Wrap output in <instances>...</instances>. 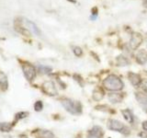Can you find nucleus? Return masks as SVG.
Masks as SVG:
<instances>
[{
  "label": "nucleus",
  "instance_id": "nucleus-1",
  "mask_svg": "<svg viewBox=\"0 0 147 138\" xmlns=\"http://www.w3.org/2000/svg\"><path fill=\"white\" fill-rule=\"evenodd\" d=\"M103 86L106 89L110 91H118L121 90L124 87L123 82L119 79L115 75H109L108 77H106V79L103 81Z\"/></svg>",
  "mask_w": 147,
  "mask_h": 138
},
{
  "label": "nucleus",
  "instance_id": "nucleus-2",
  "mask_svg": "<svg viewBox=\"0 0 147 138\" xmlns=\"http://www.w3.org/2000/svg\"><path fill=\"white\" fill-rule=\"evenodd\" d=\"M62 104L67 112L73 114L81 112V104L78 101H73L71 99H63L62 100Z\"/></svg>",
  "mask_w": 147,
  "mask_h": 138
},
{
  "label": "nucleus",
  "instance_id": "nucleus-3",
  "mask_svg": "<svg viewBox=\"0 0 147 138\" xmlns=\"http://www.w3.org/2000/svg\"><path fill=\"white\" fill-rule=\"evenodd\" d=\"M22 70L24 73V76L29 81H32L36 76V69L33 66L30 64H22Z\"/></svg>",
  "mask_w": 147,
  "mask_h": 138
},
{
  "label": "nucleus",
  "instance_id": "nucleus-4",
  "mask_svg": "<svg viewBox=\"0 0 147 138\" xmlns=\"http://www.w3.org/2000/svg\"><path fill=\"white\" fill-rule=\"evenodd\" d=\"M42 89L46 94L49 96H56L57 95V90L55 87L54 84L52 81H46L42 85Z\"/></svg>",
  "mask_w": 147,
  "mask_h": 138
},
{
  "label": "nucleus",
  "instance_id": "nucleus-5",
  "mask_svg": "<svg viewBox=\"0 0 147 138\" xmlns=\"http://www.w3.org/2000/svg\"><path fill=\"white\" fill-rule=\"evenodd\" d=\"M142 41V37L140 33H134L131 38L130 41V47L132 50H135L140 46V44Z\"/></svg>",
  "mask_w": 147,
  "mask_h": 138
},
{
  "label": "nucleus",
  "instance_id": "nucleus-6",
  "mask_svg": "<svg viewBox=\"0 0 147 138\" xmlns=\"http://www.w3.org/2000/svg\"><path fill=\"white\" fill-rule=\"evenodd\" d=\"M108 127L112 131L121 132L122 129L124 128V125L121 122L118 121V120H109L108 123Z\"/></svg>",
  "mask_w": 147,
  "mask_h": 138
},
{
  "label": "nucleus",
  "instance_id": "nucleus-7",
  "mask_svg": "<svg viewBox=\"0 0 147 138\" xmlns=\"http://www.w3.org/2000/svg\"><path fill=\"white\" fill-rule=\"evenodd\" d=\"M102 135H103L102 129L99 126H94L88 133V136L90 138H101Z\"/></svg>",
  "mask_w": 147,
  "mask_h": 138
},
{
  "label": "nucleus",
  "instance_id": "nucleus-8",
  "mask_svg": "<svg viewBox=\"0 0 147 138\" xmlns=\"http://www.w3.org/2000/svg\"><path fill=\"white\" fill-rule=\"evenodd\" d=\"M136 61L140 64H144L147 62V52L145 50H140L136 54Z\"/></svg>",
  "mask_w": 147,
  "mask_h": 138
},
{
  "label": "nucleus",
  "instance_id": "nucleus-9",
  "mask_svg": "<svg viewBox=\"0 0 147 138\" xmlns=\"http://www.w3.org/2000/svg\"><path fill=\"white\" fill-rule=\"evenodd\" d=\"M129 79H130L131 83L133 85V86H139L141 83H142V79L139 75H137V74H134V73H129Z\"/></svg>",
  "mask_w": 147,
  "mask_h": 138
},
{
  "label": "nucleus",
  "instance_id": "nucleus-10",
  "mask_svg": "<svg viewBox=\"0 0 147 138\" xmlns=\"http://www.w3.org/2000/svg\"><path fill=\"white\" fill-rule=\"evenodd\" d=\"M123 99V95L119 93H109V99L113 103L121 102Z\"/></svg>",
  "mask_w": 147,
  "mask_h": 138
},
{
  "label": "nucleus",
  "instance_id": "nucleus-11",
  "mask_svg": "<svg viewBox=\"0 0 147 138\" xmlns=\"http://www.w3.org/2000/svg\"><path fill=\"white\" fill-rule=\"evenodd\" d=\"M92 97H93V99L96 101H99L104 98V91L101 89H96L93 91V94H92Z\"/></svg>",
  "mask_w": 147,
  "mask_h": 138
},
{
  "label": "nucleus",
  "instance_id": "nucleus-12",
  "mask_svg": "<svg viewBox=\"0 0 147 138\" xmlns=\"http://www.w3.org/2000/svg\"><path fill=\"white\" fill-rule=\"evenodd\" d=\"M7 77L4 73L0 72V87L2 90H6L7 89Z\"/></svg>",
  "mask_w": 147,
  "mask_h": 138
},
{
  "label": "nucleus",
  "instance_id": "nucleus-13",
  "mask_svg": "<svg viewBox=\"0 0 147 138\" xmlns=\"http://www.w3.org/2000/svg\"><path fill=\"white\" fill-rule=\"evenodd\" d=\"M122 114H123L124 119H125L128 122H130V123L133 122V115H132V113H131V112L130 110H122Z\"/></svg>",
  "mask_w": 147,
  "mask_h": 138
},
{
  "label": "nucleus",
  "instance_id": "nucleus-14",
  "mask_svg": "<svg viewBox=\"0 0 147 138\" xmlns=\"http://www.w3.org/2000/svg\"><path fill=\"white\" fill-rule=\"evenodd\" d=\"M26 24L30 27V30L33 32V33H35L36 35H40V31L39 30V28L37 27L33 22H31L30 20H26Z\"/></svg>",
  "mask_w": 147,
  "mask_h": 138
},
{
  "label": "nucleus",
  "instance_id": "nucleus-15",
  "mask_svg": "<svg viewBox=\"0 0 147 138\" xmlns=\"http://www.w3.org/2000/svg\"><path fill=\"white\" fill-rule=\"evenodd\" d=\"M135 97H136V99L139 101L140 103H142V105H147V96L140 93V92H137L135 94Z\"/></svg>",
  "mask_w": 147,
  "mask_h": 138
},
{
  "label": "nucleus",
  "instance_id": "nucleus-16",
  "mask_svg": "<svg viewBox=\"0 0 147 138\" xmlns=\"http://www.w3.org/2000/svg\"><path fill=\"white\" fill-rule=\"evenodd\" d=\"M117 62H118V66H128L129 64V61L126 57H124L123 55H121L117 58Z\"/></svg>",
  "mask_w": 147,
  "mask_h": 138
},
{
  "label": "nucleus",
  "instance_id": "nucleus-17",
  "mask_svg": "<svg viewBox=\"0 0 147 138\" xmlns=\"http://www.w3.org/2000/svg\"><path fill=\"white\" fill-rule=\"evenodd\" d=\"M12 128V124L8 122H2L0 123V131L2 132H9Z\"/></svg>",
  "mask_w": 147,
  "mask_h": 138
},
{
  "label": "nucleus",
  "instance_id": "nucleus-18",
  "mask_svg": "<svg viewBox=\"0 0 147 138\" xmlns=\"http://www.w3.org/2000/svg\"><path fill=\"white\" fill-rule=\"evenodd\" d=\"M40 135V138H53L54 137L53 133L50 131H41Z\"/></svg>",
  "mask_w": 147,
  "mask_h": 138
},
{
  "label": "nucleus",
  "instance_id": "nucleus-19",
  "mask_svg": "<svg viewBox=\"0 0 147 138\" xmlns=\"http://www.w3.org/2000/svg\"><path fill=\"white\" fill-rule=\"evenodd\" d=\"M39 70L40 73L42 74H48L52 71V68L51 67H47V66H39Z\"/></svg>",
  "mask_w": 147,
  "mask_h": 138
},
{
  "label": "nucleus",
  "instance_id": "nucleus-20",
  "mask_svg": "<svg viewBox=\"0 0 147 138\" xmlns=\"http://www.w3.org/2000/svg\"><path fill=\"white\" fill-rule=\"evenodd\" d=\"M42 107H43V105H42V102L41 101H37V102L35 103L34 105V108H35V110L36 112H40V110H42Z\"/></svg>",
  "mask_w": 147,
  "mask_h": 138
},
{
  "label": "nucleus",
  "instance_id": "nucleus-21",
  "mask_svg": "<svg viewBox=\"0 0 147 138\" xmlns=\"http://www.w3.org/2000/svg\"><path fill=\"white\" fill-rule=\"evenodd\" d=\"M82 49L80 47H75L74 48V53H75L76 56H81L82 55Z\"/></svg>",
  "mask_w": 147,
  "mask_h": 138
},
{
  "label": "nucleus",
  "instance_id": "nucleus-22",
  "mask_svg": "<svg viewBox=\"0 0 147 138\" xmlns=\"http://www.w3.org/2000/svg\"><path fill=\"white\" fill-rule=\"evenodd\" d=\"M27 115H28V112H20V113H18L16 115V119L17 120H20L21 118H25Z\"/></svg>",
  "mask_w": 147,
  "mask_h": 138
},
{
  "label": "nucleus",
  "instance_id": "nucleus-23",
  "mask_svg": "<svg viewBox=\"0 0 147 138\" xmlns=\"http://www.w3.org/2000/svg\"><path fill=\"white\" fill-rule=\"evenodd\" d=\"M142 89H144L147 93V79H145L142 82Z\"/></svg>",
  "mask_w": 147,
  "mask_h": 138
},
{
  "label": "nucleus",
  "instance_id": "nucleus-24",
  "mask_svg": "<svg viewBox=\"0 0 147 138\" xmlns=\"http://www.w3.org/2000/svg\"><path fill=\"white\" fill-rule=\"evenodd\" d=\"M139 135H140L142 138H147V132L144 131V132H142V133H139Z\"/></svg>",
  "mask_w": 147,
  "mask_h": 138
},
{
  "label": "nucleus",
  "instance_id": "nucleus-25",
  "mask_svg": "<svg viewBox=\"0 0 147 138\" xmlns=\"http://www.w3.org/2000/svg\"><path fill=\"white\" fill-rule=\"evenodd\" d=\"M142 128H144V130L147 132V121L144 122V123H142Z\"/></svg>",
  "mask_w": 147,
  "mask_h": 138
},
{
  "label": "nucleus",
  "instance_id": "nucleus-26",
  "mask_svg": "<svg viewBox=\"0 0 147 138\" xmlns=\"http://www.w3.org/2000/svg\"><path fill=\"white\" fill-rule=\"evenodd\" d=\"M142 3H144V6L147 7V0H142Z\"/></svg>",
  "mask_w": 147,
  "mask_h": 138
}]
</instances>
